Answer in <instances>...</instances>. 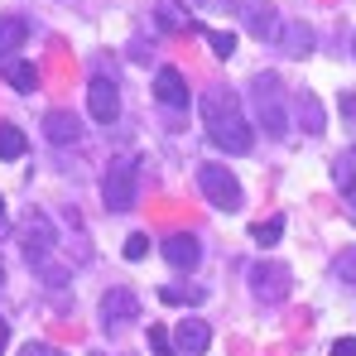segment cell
Instances as JSON below:
<instances>
[{
	"label": "cell",
	"mask_w": 356,
	"mask_h": 356,
	"mask_svg": "<svg viewBox=\"0 0 356 356\" xmlns=\"http://www.w3.org/2000/svg\"><path fill=\"white\" fill-rule=\"evenodd\" d=\"M135 188H140V159L125 154V159H111V169L102 178V197L111 212H130L135 207Z\"/></svg>",
	"instance_id": "1"
},
{
	"label": "cell",
	"mask_w": 356,
	"mask_h": 356,
	"mask_svg": "<svg viewBox=\"0 0 356 356\" xmlns=\"http://www.w3.org/2000/svg\"><path fill=\"white\" fill-rule=\"evenodd\" d=\"M294 289V270L284 260H255L250 265V294L260 303H284Z\"/></svg>",
	"instance_id": "2"
},
{
	"label": "cell",
	"mask_w": 356,
	"mask_h": 356,
	"mask_svg": "<svg viewBox=\"0 0 356 356\" xmlns=\"http://www.w3.org/2000/svg\"><path fill=\"white\" fill-rule=\"evenodd\" d=\"M250 92H255V116L265 125V135H284L289 120H284V102H280V77L275 72H255Z\"/></svg>",
	"instance_id": "3"
},
{
	"label": "cell",
	"mask_w": 356,
	"mask_h": 356,
	"mask_svg": "<svg viewBox=\"0 0 356 356\" xmlns=\"http://www.w3.org/2000/svg\"><path fill=\"white\" fill-rule=\"evenodd\" d=\"M197 188H202V197L212 202V207H222V212H241V183L232 169H222V164H202L197 169Z\"/></svg>",
	"instance_id": "4"
},
{
	"label": "cell",
	"mask_w": 356,
	"mask_h": 356,
	"mask_svg": "<svg viewBox=\"0 0 356 356\" xmlns=\"http://www.w3.org/2000/svg\"><path fill=\"white\" fill-rule=\"evenodd\" d=\"M236 10H241V24H245V34H255L260 44L265 39H280V10L270 5V0H236Z\"/></svg>",
	"instance_id": "5"
},
{
	"label": "cell",
	"mask_w": 356,
	"mask_h": 356,
	"mask_svg": "<svg viewBox=\"0 0 356 356\" xmlns=\"http://www.w3.org/2000/svg\"><path fill=\"white\" fill-rule=\"evenodd\" d=\"M207 130H212V145H217V149H227V154H250V145H255L250 125H245L241 116L217 120V125H207Z\"/></svg>",
	"instance_id": "6"
},
{
	"label": "cell",
	"mask_w": 356,
	"mask_h": 356,
	"mask_svg": "<svg viewBox=\"0 0 356 356\" xmlns=\"http://www.w3.org/2000/svg\"><path fill=\"white\" fill-rule=\"evenodd\" d=\"M135 318H140V298L130 294V289H111V294L102 298V323L106 327H125Z\"/></svg>",
	"instance_id": "7"
},
{
	"label": "cell",
	"mask_w": 356,
	"mask_h": 356,
	"mask_svg": "<svg viewBox=\"0 0 356 356\" xmlns=\"http://www.w3.org/2000/svg\"><path fill=\"white\" fill-rule=\"evenodd\" d=\"M232 116H241V97L232 87H207L202 92V120L217 125V120H232Z\"/></svg>",
	"instance_id": "8"
},
{
	"label": "cell",
	"mask_w": 356,
	"mask_h": 356,
	"mask_svg": "<svg viewBox=\"0 0 356 356\" xmlns=\"http://www.w3.org/2000/svg\"><path fill=\"white\" fill-rule=\"evenodd\" d=\"M87 106H92V116L102 120V125H111L120 116V97H116V82H106V77H97L92 87H87Z\"/></svg>",
	"instance_id": "9"
},
{
	"label": "cell",
	"mask_w": 356,
	"mask_h": 356,
	"mask_svg": "<svg viewBox=\"0 0 356 356\" xmlns=\"http://www.w3.org/2000/svg\"><path fill=\"white\" fill-rule=\"evenodd\" d=\"M164 260L174 265V270H193L197 260H202V245L193 232H174V236L164 241Z\"/></svg>",
	"instance_id": "10"
},
{
	"label": "cell",
	"mask_w": 356,
	"mask_h": 356,
	"mask_svg": "<svg viewBox=\"0 0 356 356\" xmlns=\"http://www.w3.org/2000/svg\"><path fill=\"white\" fill-rule=\"evenodd\" d=\"M154 97L164 102V106H188V82H183V72L178 67H159L154 72Z\"/></svg>",
	"instance_id": "11"
},
{
	"label": "cell",
	"mask_w": 356,
	"mask_h": 356,
	"mask_svg": "<svg viewBox=\"0 0 356 356\" xmlns=\"http://www.w3.org/2000/svg\"><path fill=\"white\" fill-rule=\"evenodd\" d=\"M49 245H54V227L44 217H29V227H24V255H29V265H44Z\"/></svg>",
	"instance_id": "12"
},
{
	"label": "cell",
	"mask_w": 356,
	"mask_h": 356,
	"mask_svg": "<svg viewBox=\"0 0 356 356\" xmlns=\"http://www.w3.org/2000/svg\"><path fill=\"white\" fill-rule=\"evenodd\" d=\"M0 77H5L15 92H34V87H39V67L29 58H5L0 63Z\"/></svg>",
	"instance_id": "13"
},
{
	"label": "cell",
	"mask_w": 356,
	"mask_h": 356,
	"mask_svg": "<svg viewBox=\"0 0 356 356\" xmlns=\"http://www.w3.org/2000/svg\"><path fill=\"white\" fill-rule=\"evenodd\" d=\"M174 347H178L183 356H202L207 347H212V332H207V323H178Z\"/></svg>",
	"instance_id": "14"
},
{
	"label": "cell",
	"mask_w": 356,
	"mask_h": 356,
	"mask_svg": "<svg viewBox=\"0 0 356 356\" xmlns=\"http://www.w3.org/2000/svg\"><path fill=\"white\" fill-rule=\"evenodd\" d=\"M44 135H49L54 145H72V140L82 135V125H77L72 111H49V116H44Z\"/></svg>",
	"instance_id": "15"
},
{
	"label": "cell",
	"mask_w": 356,
	"mask_h": 356,
	"mask_svg": "<svg viewBox=\"0 0 356 356\" xmlns=\"http://www.w3.org/2000/svg\"><path fill=\"white\" fill-rule=\"evenodd\" d=\"M275 44H280V54H289V58H303V54L313 49V29L294 19V24H284V29H280V39H275Z\"/></svg>",
	"instance_id": "16"
},
{
	"label": "cell",
	"mask_w": 356,
	"mask_h": 356,
	"mask_svg": "<svg viewBox=\"0 0 356 356\" xmlns=\"http://www.w3.org/2000/svg\"><path fill=\"white\" fill-rule=\"evenodd\" d=\"M24 39H29V19H19V15H0V58H10Z\"/></svg>",
	"instance_id": "17"
},
{
	"label": "cell",
	"mask_w": 356,
	"mask_h": 356,
	"mask_svg": "<svg viewBox=\"0 0 356 356\" xmlns=\"http://www.w3.org/2000/svg\"><path fill=\"white\" fill-rule=\"evenodd\" d=\"M298 125H303V135H323V102L313 92L298 97Z\"/></svg>",
	"instance_id": "18"
},
{
	"label": "cell",
	"mask_w": 356,
	"mask_h": 356,
	"mask_svg": "<svg viewBox=\"0 0 356 356\" xmlns=\"http://www.w3.org/2000/svg\"><path fill=\"white\" fill-rule=\"evenodd\" d=\"M154 19H159V29H169V34L188 29V15H183L178 0H159V5H154Z\"/></svg>",
	"instance_id": "19"
},
{
	"label": "cell",
	"mask_w": 356,
	"mask_h": 356,
	"mask_svg": "<svg viewBox=\"0 0 356 356\" xmlns=\"http://www.w3.org/2000/svg\"><path fill=\"white\" fill-rule=\"evenodd\" d=\"M24 149H29V140H24V130H15V125L5 120V125H0V159H19Z\"/></svg>",
	"instance_id": "20"
},
{
	"label": "cell",
	"mask_w": 356,
	"mask_h": 356,
	"mask_svg": "<svg viewBox=\"0 0 356 356\" xmlns=\"http://www.w3.org/2000/svg\"><path fill=\"white\" fill-rule=\"evenodd\" d=\"M159 298H164V303H202V289H197V284H164V289H159Z\"/></svg>",
	"instance_id": "21"
},
{
	"label": "cell",
	"mask_w": 356,
	"mask_h": 356,
	"mask_svg": "<svg viewBox=\"0 0 356 356\" xmlns=\"http://www.w3.org/2000/svg\"><path fill=\"white\" fill-rule=\"evenodd\" d=\"M332 178H337V188H347V183L356 178V145H352V149H342V154L332 159Z\"/></svg>",
	"instance_id": "22"
},
{
	"label": "cell",
	"mask_w": 356,
	"mask_h": 356,
	"mask_svg": "<svg viewBox=\"0 0 356 356\" xmlns=\"http://www.w3.org/2000/svg\"><path fill=\"white\" fill-rule=\"evenodd\" d=\"M207 44H212L217 58H232V54H236V34H232V29H207Z\"/></svg>",
	"instance_id": "23"
},
{
	"label": "cell",
	"mask_w": 356,
	"mask_h": 356,
	"mask_svg": "<svg viewBox=\"0 0 356 356\" xmlns=\"http://www.w3.org/2000/svg\"><path fill=\"white\" fill-rule=\"evenodd\" d=\"M337 280H342L347 289H356V245H347V250L337 255Z\"/></svg>",
	"instance_id": "24"
},
{
	"label": "cell",
	"mask_w": 356,
	"mask_h": 356,
	"mask_svg": "<svg viewBox=\"0 0 356 356\" xmlns=\"http://www.w3.org/2000/svg\"><path fill=\"white\" fill-rule=\"evenodd\" d=\"M250 236L260 241V245H275V241L284 236V222H280V217H270V222H260V227H255Z\"/></svg>",
	"instance_id": "25"
},
{
	"label": "cell",
	"mask_w": 356,
	"mask_h": 356,
	"mask_svg": "<svg viewBox=\"0 0 356 356\" xmlns=\"http://www.w3.org/2000/svg\"><path fill=\"white\" fill-rule=\"evenodd\" d=\"M149 347H154V356H174V342H169V332L159 323H149Z\"/></svg>",
	"instance_id": "26"
},
{
	"label": "cell",
	"mask_w": 356,
	"mask_h": 356,
	"mask_svg": "<svg viewBox=\"0 0 356 356\" xmlns=\"http://www.w3.org/2000/svg\"><path fill=\"white\" fill-rule=\"evenodd\" d=\"M145 255H149V236H145V232L125 236V260H145Z\"/></svg>",
	"instance_id": "27"
},
{
	"label": "cell",
	"mask_w": 356,
	"mask_h": 356,
	"mask_svg": "<svg viewBox=\"0 0 356 356\" xmlns=\"http://www.w3.org/2000/svg\"><path fill=\"white\" fill-rule=\"evenodd\" d=\"M19 356H63V352H58V347H49V342H29Z\"/></svg>",
	"instance_id": "28"
},
{
	"label": "cell",
	"mask_w": 356,
	"mask_h": 356,
	"mask_svg": "<svg viewBox=\"0 0 356 356\" xmlns=\"http://www.w3.org/2000/svg\"><path fill=\"white\" fill-rule=\"evenodd\" d=\"M332 356H356V337H337L332 342Z\"/></svg>",
	"instance_id": "29"
},
{
	"label": "cell",
	"mask_w": 356,
	"mask_h": 356,
	"mask_svg": "<svg viewBox=\"0 0 356 356\" xmlns=\"http://www.w3.org/2000/svg\"><path fill=\"white\" fill-rule=\"evenodd\" d=\"M342 193H347V217H352V222H356V178H352V183H347V188H342Z\"/></svg>",
	"instance_id": "30"
},
{
	"label": "cell",
	"mask_w": 356,
	"mask_h": 356,
	"mask_svg": "<svg viewBox=\"0 0 356 356\" xmlns=\"http://www.w3.org/2000/svg\"><path fill=\"white\" fill-rule=\"evenodd\" d=\"M5 347H10V323L0 318V352H5Z\"/></svg>",
	"instance_id": "31"
},
{
	"label": "cell",
	"mask_w": 356,
	"mask_h": 356,
	"mask_svg": "<svg viewBox=\"0 0 356 356\" xmlns=\"http://www.w3.org/2000/svg\"><path fill=\"white\" fill-rule=\"evenodd\" d=\"M193 5H207V10H227V0H193Z\"/></svg>",
	"instance_id": "32"
},
{
	"label": "cell",
	"mask_w": 356,
	"mask_h": 356,
	"mask_svg": "<svg viewBox=\"0 0 356 356\" xmlns=\"http://www.w3.org/2000/svg\"><path fill=\"white\" fill-rule=\"evenodd\" d=\"M0 284H5V265H0Z\"/></svg>",
	"instance_id": "33"
},
{
	"label": "cell",
	"mask_w": 356,
	"mask_h": 356,
	"mask_svg": "<svg viewBox=\"0 0 356 356\" xmlns=\"http://www.w3.org/2000/svg\"><path fill=\"white\" fill-rule=\"evenodd\" d=\"M0 217H5V202H0Z\"/></svg>",
	"instance_id": "34"
},
{
	"label": "cell",
	"mask_w": 356,
	"mask_h": 356,
	"mask_svg": "<svg viewBox=\"0 0 356 356\" xmlns=\"http://www.w3.org/2000/svg\"><path fill=\"white\" fill-rule=\"evenodd\" d=\"M352 54H356V44H352Z\"/></svg>",
	"instance_id": "35"
}]
</instances>
